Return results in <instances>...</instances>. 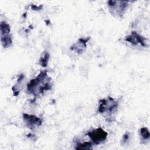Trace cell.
<instances>
[{
  "instance_id": "13",
  "label": "cell",
  "mask_w": 150,
  "mask_h": 150,
  "mask_svg": "<svg viewBox=\"0 0 150 150\" xmlns=\"http://www.w3.org/2000/svg\"><path fill=\"white\" fill-rule=\"evenodd\" d=\"M129 136V134L128 132H125L124 134V135L122 137V144H124L125 142H126L128 140Z\"/></svg>"
},
{
  "instance_id": "6",
  "label": "cell",
  "mask_w": 150,
  "mask_h": 150,
  "mask_svg": "<svg viewBox=\"0 0 150 150\" xmlns=\"http://www.w3.org/2000/svg\"><path fill=\"white\" fill-rule=\"evenodd\" d=\"M125 40L131 43L134 45L140 44L142 46H145V39L136 32H132L131 33L125 37Z\"/></svg>"
},
{
  "instance_id": "12",
  "label": "cell",
  "mask_w": 150,
  "mask_h": 150,
  "mask_svg": "<svg viewBox=\"0 0 150 150\" xmlns=\"http://www.w3.org/2000/svg\"><path fill=\"white\" fill-rule=\"evenodd\" d=\"M49 59V54L47 52H45L43 56H42L39 60V64L42 67H46L47 65V62Z\"/></svg>"
},
{
  "instance_id": "4",
  "label": "cell",
  "mask_w": 150,
  "mask_h": 150,
  "mask_svg": "<svg viewBox=\"0 0 150 150\" xmlns=\"http://www.w3.org/2000/svg\"><path fill=\"white\" fill-rule=\"evenodd\" d=\"M107 3L110 12L112 14H116L118 16L124 13L128 5V2L127 1H120V4H118V1H109Z\"/></svg>"
},
{
  "instance_id": "2",
  "label": "cell",
  "mask_w": 150,
  "mask_h": 150,
  "mask_svg": "<svg viewBox=\"0 0 150 150\" xmlns=\"http://www.w3.org/2000/svg\"><path fill=\"white\" fill-rule=\"evenodd\" d=\"M118 103L114 98L108 97L107 98L102 99L100 101L98 107V111L100 114L106 113L111 115L117 111Z\"/></svg>"
},
{
  "instance_id": "3",
  "label": "cell",
  "mask_w": 150,
  "mask_h": 150,
  "mask_svg": "<svg viewBox=\"0 0 150 150\" xmlns=\"http://www.w3.org/2000/svg\"><path fill=\"white\" fill-rule=\"evenodd\" d=\"M87 135L95 145H99L105 141L107 137V132L101 127L88 131Z\"/></svg>"
},
{
  "instance_id": "9",
  "label": "cell",
  "mask_w": 150,
  "mask_h": 150,
  "mask_svg": "<svg viewBox=\"0 0 150 150\" xmlns=\"http://www.w3.org/2000/svg\"><path fill=\"white\" fill-rule=\"evenodd\" d=\"M1 41L2 46L4 47H8L11 46L12 43V40L11 37L9 35L1 36Z\"/></svg>"
},
{
  "instance_id": "7",
  "label": "cell",
  "mask_w": 150,
  "mask_h": 150,
  "mask_svg": "<svg viewBox=\"0 0 150 150\" xmlns=\"http://www.w3.org/2000/svg\"><path fill=\"white\" fill-rule=\"evenodd\" d=\"M90 40V37L80 38L78 41L72 45L70 47L71 50L75 51L78 53H81L86 47L87 43Z\"/></svg>"
},
{
  "instance_id": "1",
  "label": "cell",
  "mask_w": 150,
  "mask_h": 150,
  "mask_svg": "<svg viewBox=\"0 0 150 150\" xmlns=\"http://www.w3.org/2000/svg\"><path fill=\"white\" fill-rule=\"evenodd\" d=\"M47 71L44 70L42 71L38 76L32 79L27 84V91L29 94L34 96L39 95L44 91L50 90L52 84L50 79L47 77Z\"/></svg>"
},
{
  "instance_id": "11",
  "label": "cell",
  "mask_w": 150,
  "mask_h": 150,
  "mask_svg": "<svg viewBox=\"0 0 150 150\" xmlns=\"http://www.w3.org/2000/svg\"><path fill=\"white\" fill-rule=\"evenodd\" d=\"M75 148L76 149H92V144L90 142L79 143Z\"/></svg>"
},
{
  "instance_id": "5",
  "label": "cell",
  "mask_w": 150,
  "mask_h": 150,
  "mask_svg": "<svg viewBox=\"0 0 150 150\" xmlns=\"http://www.w3.org/2000/svg\"><path fill=\"white\" fill-rule=\"evenodd\" d=\"M23 120L28 127L33 129L42 124V120L34 115H30L26 113L23 114Z\"/></svg>"
},
{
  "instance_id": "8",
  "label": "cell",
  "mask_w": 150,
  "mask_h": 150,
  "mask_svg": "<svg viewBox=\"0 0 150 150\" xmlns=\"http://www.w3.org/2000/svg\"><path fill=\"white\" fill-rule=\"evenodd\" d=\"M0 29H1V36L9 35L11 31L9 25L5 21H2L1 22Z\"/></svg>"
},
{
  "instance_id": "10",
  "label": "cell",
  "mask_w": 150,
  "mask_h": 150,
  "mask_svg": "<svg viewBox=\"0 0 150 150\" xmlns=\"http://www.w3.org/2000/svg\"><path fill=\"white\" fill-rule=\"evenodd\" d=\"M139 133H140V135L142 139H143L144 141H146L149 139L150 134L147 128L146 127L141 128L140 129Z\"/></svg>"
}]
</instances>
